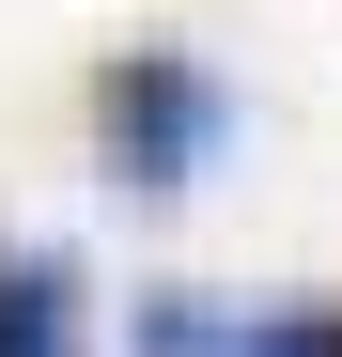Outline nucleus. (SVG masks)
I'll return each instance as SVG.
<instances>
[{
    "label": "nucleus",
    "mask_w": 342,
    "mask_h": 357,
    "mask_svg": "<svg viewBox=\"0 0 342 357\" xmlns=\"http://www.w3.org/2000/svg\"><path fill=\"white\" fill-rule=\"evenodd\" d=\"M0 357H78V264L63 249H16V264H0Z\"/></svg>",
    "instance_id": "obj_2"
},
{
    "label": "nucleus",
    "mask_w": 342,
    "mask_h": 357,
    "mask_svg": "<svg viewBox=\"0 0 342 357\" xmlns=\"http://www.w3.org/2000/svg\"><path fill=\"white\" fill-rule=\"evenodd\" d=\"M234 357H342V311H249Z\"/></svg>",
    "instance_id": "obj_4"
},
{
    "label": "nucleus",
    "mask_w": 342,
    "mask_h": 357,
    "mask_svg": "<svg viewBox=\"0 0 342 357\" xmlns=\"http://www.w3.org/2000/svg\"><path fill=\"white\" fill-rule=\"evenodd\" d=\"M125 342H140V357H234V311L171 280V295H140V326H125Z\"/></svg>",
    "instance_id": "obj_3"
},
{
    "label": "nucleus",
    "mask_w": 342,
    "mask_h": 357,
    "mask_svg": "<svg viewBox=\"0 0 342 357\" xmlns=\"http://www.w3.org/2000/svg\"><path fill=\"white\" fill-rule=\"evenodd\" d=\"M94 140L125 171V202H187V171L234 140V93H218V63H187V47H125V63L94 78Z\"/></svg>",
    "instance_id": "obj_1"
}]
</instances>
